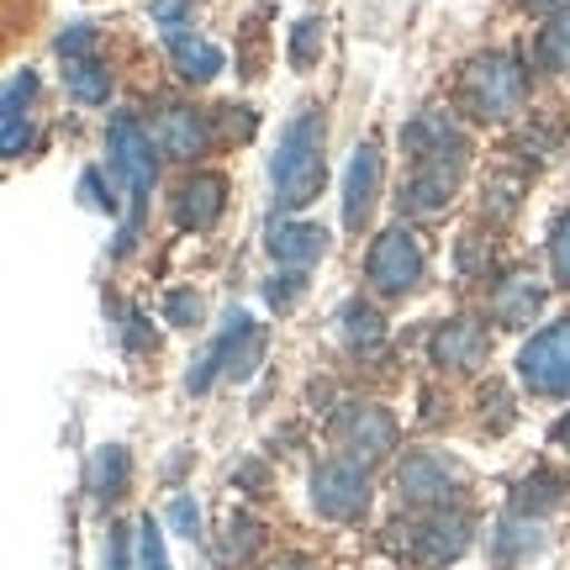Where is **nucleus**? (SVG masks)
I'll return each mask as SVG.
<instances>
[{
  "instance_id": "4468645a",
  "label": "nucleus",
  "mask_w": 570,
  "mask_h": 570,
  "mask_svg": "<svg viewBox=\"0 0 570 570\" xmlns=\"http://www.w3.org/2000/svg\"><path fill=\"white\" fill-rule=\"evenodd\" d=\"M323 248H327V233L312 223H275L269 227V254H275L281 265H312Z\"/></svg>"
},
{
  "instance_id": "c756f323",
  "label": "nucleus",
  "mask_w": 570,
  "mask_h": 570,
  "mask_svg": "<svg viewBox=\"0 0 570 570\" xmlns=\"http://www.w3.org/2000/svg\"><path fill=\"white\" fill-rule=\"evenodd\" d=\"M80 202L90 206V212H111V206H117L111 196H101V175H96V169H90V175L80 180Z\"/></svg>"
},
{
  "instance_id": "f3484780",
  "label": "nucleus",
  "mask_w": 570,
  "mask_h": 570,
  "mask_svg": "<svg viewBox=\"0 0 570 570\" xmlns=\"http://www.w3.org/2000/svg\"><path fill=\"white\" fill-rule=\"evenodd\" d=\"M164 32H169V53H175L185 80H212V75L223 69V53H217L206 38L185 32V27H164Z\"/></svg>"
},
{
  "instance_id": "1a4fd4ad",
  "label": "nucleus",
  "mask_w": 570,
  "mask_h": 570,
  "mask_svg": "<svg viewBox=\"0 0 570 570\" xmlns=\"http://www.w3.org/2000/svg\"><path fill=\"white\" fill-rule=\"evenodd\" d=\"M460 487H465L460 465H449V460H439V454H412L407 465H402V497H407V502L444 508Z\"/></svg>"
},
{
  "instance_id": "dca6fc26",
  "label": "nucleus",
  "mask_w": 570,
  "mask_h": 570,
  "mask_svg": "<svg viewBox=\"0 0 570 570\" xmlns=\"http://www.w3.org/2000/svg\"><path fill=\"white\" fill-rule=\"evenodd\" d=\"M223 196H227V180L223 175H202V180H190L180 190V223L185 227H212L217 217H223Z\"/></svg>"
},
{
  "instance_id": "ddd939ff",
  "label": "nucleus",
  "mask_w": 570,
  "mask_h": 570,
  "mask_svg": "<svg viewBox=\"0 0 570 570\" xmlns=\"http://www.w3.org/2000/svg\"><path fill=\"white\" fill-rule=\"evenodd\" d=\"M481 354H487V333H481V323H470V317H454V323L433 338V360H439V365L470 370V365H481Z\"/></svg>"
},
{
  "instance_id": "6e6552de",
  "label": "nucleus",
  "mask_w": 570,
  "mask_h": 570,
  "mask_svg": "<svg viewBox=\"0 0 570 570\" xmlns=\"http://www.w3.org/2000/svg\"><path fill=\"white\" fill-rule=\"evenodd\" d=\"M338 444L348 449L354 465H370V460H381L396 444V423L381 407H348L338 417Z\"/></svg>"
},
{
  "instance_id": "cd10ccee",
  "label": "nucleus",
  "mask_w": 570,
  "mask_h": 570,
  "mask_svg": "<svg viewBox=\"0 0 570 570\" xmlns=\"http://www.w3.org/2000/svg\"><path fill=\"white\" fill-rule=\"evenodd\" d=\"M497 550L508 554H523V550H539V523H533V529H518V523H508V529H502V539H497Z\"/></svg>"
},
{
  "instance_id": "423d86ee",
  "label": "nucleus",
  "mask_w": 570,
  "mask_h": 570,
  "mask_svg": "<svg viewBox=\"0 0 570 570\" xmlns=\"http://www.w3.org/2000/svg\"><path fill=\"white\" fill-rule=\"evenodd\" d=\"M111 169L127 180L132 206H142V196L154 190V138L142 132L138 117H117L111 122Z\"/></svg>"
},
{
  "instance_id": "f8f14e48",
  "label": "nucleus",
  "mask_w": 570,
  "mask_h": 570,
  "mask_svg": "<svg viewBox=\"0 0 570 570\" xmlns=\"http://www.w3.org/2000/svg\"><path fill=\"white\" fill-rule=\"evenodd\" d=\"M449 196H454V159H433V164H423V169L412 175V185L402 190L407 212H423V217L444 212Z\"/></svg>"
},
{
  "instance_id": "bb28decb",
  "label": "nucleus",
  "mask_w": 570,
  "mask_h": 570,
  "mask_svg": "<svg viewBox=\"0 0 570 570\" xmlns=\"http://www.w3.org/2000/svg\"><path fill=\"white\" fill-rule=\"evenodd\" d=\"M169 523H175L185 539H202V512H196L190 497H175V502H169Z\"/></svg>"
},
{
  "instance_id": "c85d7f7f",
  "label": "nucleus",
  "mask_w": 570,
  "mask_h": 570,
  "mask_svg": "<svg viewBox=\"0 0 570 570\" xmlns=\"http://www.w3.org/2000/svg\"><path fill=\"white\" fill-rule=\"evenodd\" d=\"M164 312H169V323L190 327V323H196V317H202V296H190V291H175V296L164 302Z\"/></svg>"
},
{
  "instance_id": "7c9ffc66",
  "label": "nucleus",
  "mask_w": 570,
  "mask_h": 570,
  "mask_svg": "<svg viewBox=\"0 0 570 570\" xmlns=\"http://www.w3.org/2000/svg\"><path fill=\"white\" fill-rule=\"evenodd\" d=\"M554 269H560V281L570 285V217L560 223V233H554Z\"/></svg>"
},
{
  "instance_id": "f704fd0d",
  "label": "nucleus",
  "mask_w": 570,
  "mask_h": 570,
  "mask_svg": "<svg viewBox=\"0 0 570 570\" xmlns=\"http://www.w3.org/2000/svg\"><path fill=\"white\" fill-rule=\"evenodd\" d=\"M533 6H539V0H533Z\"/></svg>"
},
{
  "instance_id": "39448f33",
  "label": "nucleus",
  "mask_w": 570,
  "mask_h": 570,
  "mask_svg": "<svg viewBox=\"0 0 570 570\" xmlns=\"http://www.w3.org/2000/svg\"><path fill=\"white\" fill-rule=\"evenodd\" d=\"M417 275H423V244L412 238L407 227L381 233L375 248H370V281L381 285L386 296H402V291L417 285Z\"/></svg>"
},
{
  "instance_id": "a878e982",
  "label": "nucleus",
  "mask_w": 570,
  "mask_h": 570,
  "mask_svg": "<svg viewBox=\"0 0 570 570\" xmlns=\"http://www.w3.org/2000/svg\"><path fill=\"white\" fill-rule=\"evenodd\" d=\"M317 38H323L317 21H302V27H296V38H291V63H296V69H306V63L317 59Z\"/></svg>"
},
{
  "instance_id": "a211bd4d",
  "label": "nucleus",
  "mask_w": 570,
  "mask_h": 570,
  "mask_svg": "<svg viewBox=\"0 0 570 570\" xmlns=\"http://www.w3.org/2000/svg\"><path fill=\"white\" fill-rule=\"evenodd\" d=\"M412 550L423 554L428 566H444L454 554L465 550V518H433L428 529L412 533Z\"/></svg>"
},
{
  "instance_id": "0eeeda50",
  "label": "nucleus",
  "mask_w": 570,
  "mask_h": 570,
  "mask_svg": "<svg viewBox=\"0 0 570 570\" xmlns=\"http://www.w3.org/2000/svg\"><path fill=\"white\" fill-rule=\"evenodd\" d=\"M312 491H317V508L327 518H360L370 508V481H365V465L354 460H333L312 475Z\"/></svg>"
},
{
  "instance_id": "f03ea898",
  "label": "nucleus",
  "mask_w": 570,
  "mask_h": 570,
  "mask_svg": "<svg viewBox=\"0 0 570 570\" xmlns=\"http://www.w3.org/2000/svg\"><path fill=\"white\" fill-rule=\"evenodd\" d=\"M259 354H265V333H259V323H254V317H244V312H227L217 344L202 354V365L190 370V381H185V386L206 391L217 375H238V381H244L248 370L259 365Z\"/></svg>"
},
{
  "instance_id": "f257e3e1",
  "label": "nucleus",
  "mask_w": 570,
  "mask_h": 570,
  "mask_svg": "<svg viewBox=\"0 0 570 570\" xmlns=\"http://www.w3.org/2000/svg\"><path fill=\"white\" fill-rule=\"evenodd\" d=\"M269 180H275V202L285 212H302L306 202H317V190L327 180L323 159V111L306 106L302 117H291V127L281 132V154L269 159Z\"/></svg>"
},
{
  "instance_id": "2f4dec72",
  "label": "nucleus",
  "mask_w": 570,
  "mask_h": 570,
  "mask_svg": "<svg viewBox=\"0 0 570 570\" xmlns=\"http://www.w3.org/2000/svg\"><path fill=\"white\" fill-rule=\"evenodd\" d=\"M90 42H96L90 38V27H69V32L59 38V48L69 53V59H85V48H90Z\"/></svg>"
},
{
  "instance_id": "473e14b6",
  "label": "nucleus",
  "mask_w": 570,
  "mask_h": 570,
  "mask_svg": "<svg viewBox=\"0 0 570 570\" xmlns=\"http://www.w3.org/2000/svg\"><path fill=\"white\" fill-rule=\"evenodd\" d=\"M106 570H127V539L122 533H111V539H106Z\"/></svg>"
},
{
  "instance_id": "393cba45",
  "label": "nucleus",
  "mask_w": 570,
  "mask_h": 570,
  "mask_svg": "<svg viewBox=\"0 0 570 570\" xmlns=\"http://www.w3.org/2000/svg\"><path fill=\"white\" fill-rule=\"evenodd\" d=\"M265 296H269V306H275V312H291V306L306 296V275H302V269H296V275H275Z\"/></svg>"
},
{
  "instance_id": "7ed1b4c3",
  "label": "nucleus",
  "mask_w": 570,
  "mask_h": 570,
  "mask_svg": "<svg viewBox=\"0 0 570 570\" xmlns=\"http://www.w3.org/2000/svg\"><path fill=\"white\" fill-rule=\"evenodd\" d=\"M529 96V75L512 59H475L465 75V101L481 117H512Z\"/></svg>"
},
{
  "instance_id": "9d476101",
  "label": "nucleus",
  "mask_w": 570,
  "mask_h": 570,
  "mask_svg": "<svg viewBox=\"0 0 570 570\" xmlns=\"http://www.w3.org/2000/svg\"><path fill=\"white\" fill-rule=\"evenodd\" d=\"M375 190H381V154L365 142V148H354L348 180H344V223L348 227H365L370 206H375Z\"/></svg>"
},
{
  "instance_id": "6ab92c4d",
  "label": "nucleus",
  "mask_w": 570,
  "mask_h": 570,
  "mask_svg": "<svg viewBox=\"0 0 570 570\" xmlns=\"http://www.w3.org/2000/svg\"><path fill=\"white\" fill-rule=\"evenodd\" d=\"M32 90H38V80H32L27 69L11 75V85H6V106H0V117H6V154H21L27 138H32V127L21 122V106L32 101Z\"/></svg>"
},
{
  "instance_id": "9b49d317",
  "label": "nucleus",
  "mask_w": 570,
  "mask_h": 570,
  "mask_svg": "<svg viewBox=\"0 0 570 570\" xmlns=\"http://www.w3.org/2000/svg\"><path fill=\"white\" fill-rule=\"evenodd\" d=\"M539 302H544V285H539V275L518 269V275H508V281L497 285L491 312H497V323H502V327H523V323H533Z\"/></svg>"
},
{
  "instance_id": "72a5a7b5",
  "label": "nucleus",
  "mask_w": 570,
  "mask_h": 570,
  "mask_svg": "<svg viewBox=\"0 0 570 570\" xmlns=\"http://www.w3.org/2000/svg\"><path fill=\"white\" fill-rule=\"evenodd\" d=\"M554 439H560V444L570 449V417H566V423H560V428H554Z\"/></svg>"
},
{
  "instance_id": "b1692460",
  "label": "nucleus",
  "mask_w": 570,
  "mask_h": 570,
  "mask_svg": "<svg viewBox=\"0 0 570 570\" xmlns=\"http://www.w3.org/2000/svg\"><path fill=\"white\" fill-rule=\"evenodd\" d=\"M138 570H169V554H164V533L154 529V518L138 529Z\"/></svg>"
},
{
  "instance_id": "412c9836",
  "label": "nucleus",
  "mask_w": 570,
  "mask_h": 570,
  "mask_svg": "<svg viewBox=\"0 0 570 570\" xmlns=\"http://www.w3.org/2000/svg\"><path fill=\"white\" fill-rule=\"evenodd\" d=\"M90 487L101 491V497H122V487H127V449H101V454H96Z\"/></svg>"
},
{
  "instance_id": "20e7f679",
  "label": "nucleus",
  "mask_w": 570,
  "mask_h": 570,
  "mask_svg": "<svg viewBox=\"0 0 570 570\" xmlns=\"http://www.w3.org/2000/svg\"><path fill=\"white\" fill-rule=\"evenodd\" d=\"M518 370H523V381L539 396H566L570 391V317L544 327V333H533V344L523 348Z\"/></svg>"
},
{
  "instance_id": "5701e85b",
  "label": "nucleus",
  "mask_w": 570,
  "mask_h": 570,
  "mask_svg": "<svg viewBox=\"0 0 570 570\" xmlns=\"http://www.w3.org/2000/svg\"><path fill=\"white\" fill-rule=\"evenodd\" d=\"M344 338L348 344H375L381 338V317L370 312V306H344Z\"/></svg>"
},
{
  "instance_id": "4be33fe9",
  "label": "nucleus",
  "mask_w": 570,
  "mask_h": 570,
  "mask_svg": "<svg viewBox=\"0 0 570 570\" xmlns=\"http://www.w3.org/2000/svg\"><path fill=\"white\" fill-rule=\"evenodd\" d=\"M544 63L554 69H570V6L544 27Z\"/></svg>"
},
{
  "instance_id": "2eb2a0df",
  "label": "nucleus",
  "mask_w": 570,
  "mask_h": 570,
  "mask_svg": "<svg viewBox=\"0 0 570 570\" xmlns=\"http://www.w3.org/2000/svg\"><path fill=\"white\" fill-rule=\"evenodd\" d=\"M154 138H159L164 154H175V159H190V154H202L206 148V127L196 111H185V106H169L154 127Z\"/></svg>"
},
{
  "instance_id": "aec40b11",
  "label": "nucleus",
  "mask_w": 570,
  "mask_h": 570,
  "mask_svg": "<svg viewBox=\"0 0 570 570\" xmlns=\"http://www.w3.org/2000/svg\"><path fill=\"white\" fill-rule=\"evenodd\" d=\"M63 85H69L80 101H90V106L111 96V75H106L96 59H69L63 63Z\"/></svg>"
}]
</instances>
